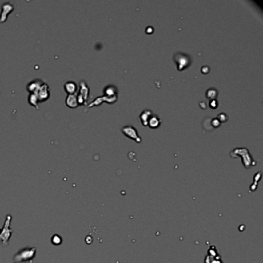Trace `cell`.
Segmentation results:
<instances>
[{"instance_id":"obj_9","label":"cell","mask_w":263,"mask_h":263,"mask_svg":"<svg viewBox=\"0 0 263 263\" xmlns=\"http://www.w3.org/2000/svg\"><path fill=\"white\" fill-rule=\"evenodd\" d=\"M28 101L29 103H30L31 105H33V106H34L35 107H36V109H39V107H38L37 105L39 104V99H38L37 96H36V94H30V96H29V99H28Z\"/></svg>"},{"instance_id":"obj_2","label":"cell","mask_w":263,"mask_h":263,"mask_svg":"<svg viewBox=\"0 0 263 263\" xmlns=\"http://www.w3.org/2000/svg\"><path fill=\"white\" fill-rule=\"evenodd\" d=\"M88 95H89V88L84 81L80 82V94L77 95V100H78L79 105L85 104L86 100H87Z\"/></svg>"},{"instance_id":"obj_5","label":"cell","mask_w":263,"mask_h":263,"mask_svg":"<svg viewBox=\"0 0 263 263\" xmlns=\"http://www.w3.org/2000/svg\"><path fill=\"white\" fill-rule=\"evenodd\" d=\"M13 6L10 3H6L2 7V13L0 16V22H4L6 20L8 15L13 10Z\"/></svg>"},{"instance_id":"obj_6","label":"cell","mask_w":263,"mask_h":263,"mask_svg":"<svg viewBox=\"0 0 263 263\" xmlns=\"http://www.w3.org/2000/svg\"><path fill=\"white\" fill-rule=\"evenodd\" d=\"M66 104L67 107L70 108H76L79 106L78 100H77V95L76 94H70L66 97Z\"/></svg>"},{"instance_id":"obj_11","label":"cell","mask_w":263,"mask_h":263,"mask_svg":"<svg viewBox=\"0 0 263 263\" xmlns=\"http://www.w3.org/2000/svg\"><path fill=\"white\" fill-rule=\"evenodd\" d=\"M148 124H150V127H156L159 125L160 124V121H159V118L157 117H153L151 118H150L148 121Z\"/></svg>"},{"instance_id":"obj_10","label":"cell","mask_w":263,"mask_h":263,"mask_svg":"<svg viewBox=\"0 0 263 263\" xmlns=\"http://www.w3.org/2000/svg\"><path fill=\"white\" fill-rule=\"evenodd\" d=\"M150 115H151V112H150L149 110H144V111L141 114V121H142L143 124H144V122H146V125L148 124V121L149 119H150V118H149Z\"/></svg>"},{"instance_id":"obj_7","label":"cell","mask_w":263,"mask_h":263,"mask_svg":"<svg viewBox=\"0 0 263 263\" xmlns=\"http://www.w3.org/2000/svg\"><path fill=\"white\" fill-rule=\"evenodd\" d=\"M42 83H43V82L41 81L40 80H33V81L30 82V83L27 85V90H28L30 94H35Z\"/></svg>"},{"instance_id":"obj_8","label":"cell","mask_w":263,"mask_h":263,"mask_svg":"<svg viewBox=\"0 0 263 263\" xmlns=\"http://www.w3.org/2000/svg\"><path fill=\"white\" fill-rule=\"evenodd\" d=\"M64 90L66 93L68 94V95H70V94H75L76 91L77 90V86L76 84V83L73 81H68L66 82L64 84Z\"/></svg>"},{"instance_id":"obj_1","label":"cell","mask_w":263,"mask_h":263,"mask_svg":"<svg viewBox=\"0 0 263 263\" xmlns=\"http://www.w3.org/2000/svg\"><path fill=\"white\" fill-rule=\"evenodd\" d=\"M35 94L37 96L39 102L45 101V100H48L50 96V86H49L48 84H46V83H42Z\"/></svg>"},{"instance_id":"obj_12","label":"cell","mask_w":263,"mask_h":263,"mask_svg":"<svg viewBox=\"0 0 263 263\" xmlns=\"http://www.w3.org/2000/svg\"><path fill=\"white\" fill-rule=\"evenodd\" d=\"M210 106H211V107H212V108H215V107H217V102L215 100H212V102L210 103Z\"/></svg>"},{"instance_id":"obj_3","label":"cell","mask_w":263,"mask_h":263,"mask_svg":"<svg viewBox=\"0 0 263 263\" xmlns=\"http://www.w3.org/2000/svg\"><path fill=\"white\" fill-rule=\"evenodd\" d=\"M174 60L177 66V69L181 70L190 64V58L187 55L182 54H177L174 55Z\"/></svg>"},{"instance_id":"obj_4","label":"cell","mask_w":263,"mask_h":263,"mask_svg":"<svg viewBox=\"0 0 263 263\" xmlns=\"http://www.w3.org/2000/svg\"><path fill=\"white\" fill-rule=\"evenodd\" d=\"M122 131L124 132V133H125L127 137L135 140V141H137V142L141 141V139H140L139 137L137 136V131L134 127H131V126H127V127H124V128L122 129Z\"/></svg>"}]
</instances>
